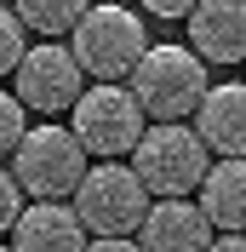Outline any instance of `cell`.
Listing matches in <instances>:
<instances>
[{
  "instance_id": "6",
  "label": "cell",
  "mask_w": 246,
  "mask_h": 252,
  "mask_svg": "<svg viewBox=\"0 0 246 252\" xmlns=\"http://www.w3.org/2000/svg\"><path fill=\"white\" fill-rule=\"evenodd\" d=\"M69 115H75V138L86 143V155H97V160L132 155V143H138L143 126H149L138 92H132L126 80H97V86H86Z\"/></svg>"
},
{
  "instance_id": "13",
  "label": "cell",
  "mask_w": 246,
  "mask_h": 252,
  "mask_svg": "<svg viewBox=\"0 0 246 252\" xmlns=\"http://www.w3.org/2000/svg\"><path fill=\"white\" fill-rule=\"evenodd\" d=\"M92 0H12V12L23 17V29H34V34H69L80 23V12H86Z\"/></svg>"
},
{
  "instance_id": "2",
  "label": "cell",
  "mask_w": 246,
  "mask_h": 252,
  "mask_svg": "<svg viewBox=\"0 0 246 252\" xmlns=\"http://www.w3.org/2000/svg\"><path fill=\"white\" fill-rule=\"evenodd\" d=\"M126 86L138 92L149 121H189L212 80H206V58L195 46H172L166 40V46H143V58L126 75Z\"/></svg>"
},
{
  "instance_id": "9",
  "label": "cell",
  "mask_w": 246,
  "mask_h": 252,
  "mask_svg": "<svg viewBox=\"0 0 246 252\" xmlns=\"http://www.w3.org/2000/svg\"><path fill=\"white\" fill-rule=\"evenodd\" d=\"M212 218L200 212V201H189V195H154L149 212H143L138 223V247H212Z\"/></svg>"
},
{
  "instance_id": "15",
  "label": "cell",
  "mask_w": 246,
  "mask_h": 252,
  "mask_svg": "<svg viewBox=\"0 0 246 252\" xmlns=\"http://www.w3.org/2000/svg\"><path fill=\"white\" fill-rule=\"evenodd\" d=\"M23 34H29V29H23V17H17L12 6H0V80L12 75L17 58H23Z\"/></svg>"
},
{
  "instance_id": "17",
  "label": "cell",
  "mask_w": 246,
  "mask_h": 252,
  "mask_svg": "<svg viewBox=\"0 0 246 252\" xmlns=\"http://www.w3.org/2000/svg\"><path fill=\"white\" fill-rule=\"evenodd\" d=\"M143 12H154V17H189L195 12V0H138Z\"/></svg>"
},
{
  "instance_id": "4",
  "label": "cell",
  "mask_w": 246,
  "mask_h": 252,
  "mask_svg": "<svg viewBox=\"0 0 246 252\" xmlns=\"http://www.w3.org/2000/svg\"><path fill=\"white\" fill-rule=\"evenodd\" d=\"M69 46H75L80 69L92 80H126L138 69L143 46H149V29H143V17L121 0H103V6H86L80 23L69 29Z\"/></svg>"
},
{
  "instance_id": "3",
  "label": "cell",
  "mask_w": 246,
  "mask_h": 252,
  "mask_svg": "<svg viewBox=\"0 0 246 252\" xmlns=\"http://www.w3.org/2000/svg\"><path fill=\"white\" fill-rule=\"evenodd\" d=\"M212 166V149L189 121H149L132 143V172L149 184V195H195Z\"/></svg>"
},
{
  "instance_id": "8",
  "label": "cell",
  "mask_w": 246,
  "mask_h": 252,
  "mask_svg": "<svg viewBox=\"0 0 246 252\" xmlns=\"http://www.w3.org/2000/svg\"><path fill=\"white\" fill-rule=\"evenodd\" d=\"M184 23L206 63H246V0H195Z\"/></svg>"
},
{
  "instance_id": "7",
  "label": "cell",
  "mask_w": 246,
  "mask_h": 252,
  "mask_svg": "<svg viewBox=\"0 0 246 252\" xmlns=\"http://www.w3.org/2000/svg\"><path fill=\"white\" fill-rule=\"evenodd\" d=\"M12 80H17L23 109H34V115H63V109H75V97L86 92L80 86L86 69H80L75 46H63L58 34H40V46H23Z\"/></svg>"
},
{
  "instance_id": "11",
  "label": "cell",
  "mask_w": 246,
  "mask_h": 252,
  "mask_svg": "<svg viewBox=\"0 0 246 252\" xmlns=\"http://www.w3.org/2000/svg\"><path fill=\"white\" fill-rule=\"evenodd\" d=\"M12 247H86V223H80L75 201H52V195H29L12 223Z\"/></svg>"
},
{
  "instance_id": "5",
  "label": "cell",
  "mask_w": 246,
  "mask_h": 252,
  "mask_svg": "<svg viewBox=\"0 0 246 252\" xmlns=\"http://www.w3.org/2000/svg\"><path fill=\"white\" fill-rule=\"evenodd\" d=\"M92 155L86 143L75 138V126H58V121H40V126H23V138L12 149V172L23 184V195H52V201H69L75 184L86 178Z\"/></svg>"
},
{
  "instance_id": "1",
  "label": "cell",
  "mask_w": 246,
  "mask_h": 252,
  "mask_svg": "<svg viewBox=\"0 0 246 252\" xmlns=\"http://www.w3.org/2000/svg\"><path fill=\"white\" fill-rule=\"evenodd\" d=\"M69 201H75L80 223H86V241H97V235L138 241V223H143L154 195L126 160H97V166H86V178L75 184Z\"/></svg>"
},
{
  "instance_id": "14",
  "label": "cell",
  "mask_w": 246,
  "mask_h": 252,
  "mask_svg": "<svg viewBox=\"0 0 246 252\" xmlns=\"http://www.w3.org/2000/svg\"><path fill=\"white\" fill-rule=\"evenodd\" d=\"M23 126H29L23 97H17V92H0V160H12L17 138H23Z\"/></svg>"
},
{
  "instance_id": "12",
  "label": "cell",
  "mask_w": 246,
  "mask_h": 252,
  "mask_svg": "<svg viewBox=\"0 0 246 252\" xmlns=\"http://www.w3.org/2000/svg\"><path fill=\"white\" fill-rule=\"evenodd\" d=\"M195 195L212 229H246V155H217Z\"/></svg>"
},
{
  "instance_id": "10",
  "label": "cell",
  "mask_w": 246,
  "mask_h": 252,
  "mask_svg": "<svg viewBox=\"0 0 246 252\" xmlns=\"http://www.w3.org/2000/svg\"><path fill=\"white\" fill-rule=\"evenodd\" d=\"M189 121H195V132L206 138L212 155H246V80L206 86Z\"/></svg>"
},
{
  "instance_id": "16",
  "label": "cell",
  "mask_w": 246,
  "mask_h": 252,
  "mask_svg": "<svg viewBox=\"0 0 246 252\" xmlns=\"http://www.w3.org/2000/svg\"><path fill=\"white\" fill-rule=\"evenodd\" d=\"M17 212H23V184H17L12 166H0V235H12Z\"/></svg>"
}]
</instances>
